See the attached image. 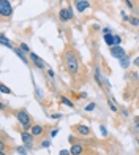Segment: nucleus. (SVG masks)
Instances as JSON below:
<instances>
[{"instance_id": "obj_34", "label": "nucleus", "mask_w": 139, "mask_h": 155, "mask_svg": "<svg viewBox=\"0 0 139 155\" xmlns=\"http://www.w3.org/2000/svg\"><path fill=\"white\" fill-rule=\"evenodd\" d=\"M5 147H7V146H5V142L0 141V152H5Z\"/></svg>"}, {"instance_id": "obj_19", "label": "nucleus", "mask_w": 139, "mask_h": 155, "mask_svg": "<svg viewBox=\"0 0 139 155\" xmlns=\"http://www.w3.org/2000/svg\"><path fill=\"white\" fill-rule=\"evenodd\" d=\"M16 152H18L19 155H29V149H27L24 144H22V146H18V147H16Z\"/></svg>"}, {"instance_id": "obj_20", "label": "nucleus", "mask_w": 139, "mask_h": 155, "mask_svg": "<svg viewBox=\"0 0 139 155\" xmlns=\"http://www.w3.org/2000/svg\"><path fill=\"white\" fill-rule=\"evenodd\" d=\"M40 146H41L43 149H48V147H51V141H49L48 138H44V139H41V142H40Z\"/></svg>"}, {"instance_id": "obj_6", "label": "nucleus", "mask_w": 139, "mask_h": 155, "mask_svg": "<svg viewBox=\"0 0 139 155\" xmlns=\"http://www.w3.org/2000/svg\"><path fill=\"white\" fill-rule=\"evenodd\" d=\"M29 55H30V60H32L33 66H36L38 70H46V62H44L40 55H36L35 52H30Z\"/></svg>"}, {"instance_id": "obj_29", "label": "nucleus", "mask_w": 139, "mask_h": 155, "mask_svg": "<svg viewBox=\"0 0 139 155\" xmlns=\"http://www.w3.org/2000/svg\"><path fill=\"white\" fill-rule=\"evenodd\" d=\"M0 87H2V92H3V93H11V89H10V87H7L5 84H2Z\"/></svg>"}, {"instance_id": "obj_28", "label": "nucleus", "mask_w": 139, "mask_h": 155, "mask_svg": "<svg viewBox=\"0 0 139 155\" xmlns=\"http://www.w3.org/2000/svg\"><path fill=\"white\" fill-rule=\"evenodd\" d=\"M100 131H101L103 136H108V130H106V127H104V125H100Z\"/></svg>"}, {"instance_id": "obj_8", "label": "nucleus", "mask_w": 139, "mask_h": 155, "mask_svg": "<svg viewBox=\"0 0 139 155\" xmlns=\"http://www.w3.org/2000/svg\"><path fill=\"white\" fill-rule=\"evenodd\" d=\"M125 49L122 48V46H112L111 48V57H114V59H122V57H125Z\"/></svg>"}, {"instance_id": "obj_25", "label": "nucleus", "mask_w": 139, "mask_h": 155, "mask_svg": "<svg viewBox=\"0 0 139 155\" xmlns=\"http://www.w3.org/2000/svg\"><path fill=\"white\" fill-rule=\"evenodd\" d=\"M120 14H122V19H123L125 22H130V19H131V16H130V14H126L125 11H122Z\"/></svg>"}, {"instance_id": "obj_17", "label": "nucleus", "mask_w": 139, "mask_h": 155, "mask_svg": "<svg viewBox=\"0 0 139 155\" xmlns=\"http://www.w3.org/2000/svg\"><path fill=\"white\" fill-rule=\"evenodd\" d=\"M112 35H114V33H112ZM112 35H103V40H104V43H106L109 48L114 46V37Z\"/></svg>"}, {"instance_id": "obj_13", "label": "nucleus", "mask_w": 139, "mask_h": 155, "mask_svg": "<svg viewBox=\"0 0 139 155\" xmlns=\"http://www.w3.org/2000/svg\"><path fill=\"white\" fill-rule=\"evenodd\" d=\"M95 81L100 87H104V76L101 75V71H100L98 66H95Z\"/></svg>"}, {"instance_id": "obj_9", "label": "nucleus", "mask_w": 139, "mask_h": 155, "mask_svg": "<svg viewBox=\"0 0 139 155\" xmlns=\"http://www.w3.org/2000/svg\"><path fill=\"white\" fill-rule=\"evenodd\" d=\"M74 7L77 13H84L87 8H90V2L88 0H74Z\"/></svg>"}, {"instance_id": "obj_41", "label": "nucleus", "mask_w": 139, "mask_h": 155, "mask_svg": "<svg viewBox=\"0 0 139 155\" xmlns=\"http://www.w3.org/2000/svg\"><path fill=\"white\" fill-rule=\"evenodd\" d=\"M138 146H139V139H138Z\"/></svg>"}, {"instance_id": "obj_24", "label": "nucleus", "mask_w": 139, "mask_h": 155, "mask_svg": "<svg viewBox=\"0 0 139 155\" xmlns=\"http://www.w3.org/2000/svg\"><path fill=\"white\" fill-rule=\"evenodd\" d=\"M101 32H103V35H112V29L111 27H103Z\"/></svg>"}, {"instance_id": "obj_16", "label": "nucleus", "mask_w": 139, "mask_h": 155, "mask_svg": "<svg viewBox=\"0 0 139 155\" xmlns=\"http://www.w3.org/2000/svg\"><path fill=\"white\" fill-rule=\"evenodd\" d=\"M60 103H62V104H65V106H68V108H74V103L71 101V100H70L68 97H65V95H62V97H60Z\"/></svg>"}, {"instance_id": "obj_30", "label": "nucleus", "mask_w": 139, "mask_h": 155, "mask_svg": "<svg viewBox=\"0 0 139 155\" xmlns=\"http://www.w3.org/2000/svg\"><path fill=\"white\" fill-rule=\"evenodd\" d=\"M51 119H54V120H59V119H62V114H60V113H54V114L51 116Z\"/></svg>"}, {"instance_id": "obj_15", "label": "nucleus", "mask_w": 139, "mask_h": 155, "mask_svg": "<svg viewBox=\"0 0 139 155\" xmlns=\"http://www.w3.org/2000/svg\"><path fill=\"white\" fill-rule=\"evenodd\" d=\"M0 43H2L3 46H7V48H10V49H13V48H14V44L11 43V41L8 40L7 37H5V33H0Z\"/></svg>"}, {"instance_id": "obj_23", "label": "nucleus", "mask_w": 139, "mask_h": 155, "mask_svg": "<svg viewBox=\"0 0 139 155\" xmlns=\"http://www.w3.org/2000/svg\"><path fill=\"white\" fill-rule=\"evenodd\" d=\"M19 48H21V49H22V51H24L25 54H30V48L27 46L25 43H21V44H19Z\"/></svg>"}, {"instance_id": "obj_37", "label": "nucleus", "mask_w": 139, "mask_h": 155, "mask_svg": "<svg viewBox=\"0 0 139 155\" xmlns=\"http://www.w3.org/2000/svg\"><path fill=\"white\" fill-rule=\"evenodd\" d=\"M133 65H136V66H139V57H136L135 60H133Z\"/></svg>"}, {"instance_id": "obj_27", "label": "nucleus", "mask_w": 139, "mask_h": 155, "mask_svg": "<svg viewBox=\"0 0 139 155\" xmlns=\"http://www.w3.org/2000/svg\"><path fill=\"white\" fill-rule=\"evenodd\" d=\"M46 73H48V78H49V79H54V76H55V73H54V70H51V68H48V70H46Z\"/></svg>"}, {"instance_id": "obj_40", "label": "nucleus", "mask_w": 139, "mask_h": 155, "mask_svg": "<svg viewBox=\"0 0 139 155\" xmlns=\"http://www.w3.org/2000/svg\"><path fill=\"white\" fill-rule=\"evenodd\" d=\"M0 155H7V152H0Z\"/></svg>"}, {"instance_id": "obj_3", "label": "nucleus", "mask_w": 139, "mask_h": 155, "mask_svg": "<svg viewBox=\"0 0 139 155\" xmlns=\"http://www.w3.org/2000/svg\"><path fill=\"white\" fill-rule=\"evenodd\" d=\"M0 16L2 18H11L13 16V7L8 0H0Z\"/></svg>"}, {"instance_id": "obj_39", "label": "nucleus", "mask_w": 139, "mask_h": 155, "mask_svg": "<svg viewBox=\"0 0 139 155\" xmlns=\"http://www.w3.org/2000/svg\"><path fill=\"white\" fill-rule=\"evenodd\" d=\"M136 128H139V117L136 119Z\"/></svg>"}, {"instance_id": "obj_11", "label": "nucleus", "mask_w": 139, "mask_h": 155, "mask_svg": "<svg viewBox=\"0 0 139 155\" xmlns=\"http://www.w3.org/2000/svg\"><path fill=\"white\" fill-rule=\"evenodd\" d=\"M30 133H32V135L35 136V138H40V136H43V135H44V127H43V125L35 124V125H32Z\"/></svg>"}, {"instance_id": "obj_2", "label": "nucleus", "mask_w": 139, "mask_h": 155, "mask_svg": "<svg viewBox=\"0 0 139 155\" xmlns=\"http://www.w3.org/2000/svg\"><path fill=\"white\" fill-rule=\"evenodd\" d=\"M14 117H16V120L19 122L21 128L24 130V131H30L32 130V119H30V116H29L27 111H24V109L16 111V113H14Z\"/></svg>"}, {"instance_id": "obj_33", "label": "nucleus", "mask_w": 139, "mask_h": 155, "mask_svg": "<svg viewBox=\"0 0 139 155\" xmlns=\"http://www.w3.org/2000/svg\"><path fill=\"white\" fill-rule=\"evenodd\" d=\"M59 155H71V152H70V151H65V149H62V151L59 152Z\"/></svg>"}, {"instance_id": "obj_12", "label": "nucleus", "mask_w": 139, "mask_h": 155, "mask_svg": "<svg viewBox=\"0 0 139 155\" xmlns=\"http://www.w3.org/2000/svg\"><path fill=\"white\" fill-rule=\"evenodd\" d=\"M70 152H71V155H82L84 154V147H82L79 142H74L73 146H71Z\"/></svg>"}, {"instance_id": "obj_1", "label": "nucleus", "mask_w": 139, "mask_h": 155, "mask_svg": "<svg viewBox=\"0 0 139 155\" xmlns=\"http://www.w3.org/2000/svg\"><path fill=\"white\" fill-rule=\"evenodd\" d=\"M62 60H63L65 70L68 71L71 76L79 75L81 62H79V59H77V55L74 54V51H71V49H65V52L62 55Z\"/></svg>"}, {"instance_id": "obj_32", "label": "nucleus", "mask_w": 139, "mask_h": 155, "mask_svg": "<svg viewBox=\"0 0 139 155\" xmlns=\"http://www.w3.org/2000/svg\"><path fill=\"white\" fill-rule=\"evenodd\" d=\"M120 113H122V116H123V117H130V113H128V109H122Z\"/></svg>"}, {"instance_id": "obj_22", "label": "nucleus", "mask_w": 139, "mask_h": 155, "mask_svg": "<svg viewBox=\"0 0 139 155\" xmlns=\"http://www.w3.org/2000/svg\"><path fill=\"white\" fill-rule=\"evenodd\" d=\"M130 24H131L133 27H139V18H138V16H131Z\"/></svg>"}, {"instance_id": "obj_36", "label": "nucleus", "mask_w": 139, "mask_h": 155, "mask_svg": "<svg viewBox=\"0 0 139 155\" xmlns=\"http://www.w3.org/2000/svg\"><path fill=\"white\" fill-rule=\"evenodd\" d=\"M57 133H59V128H54L52 131H51V136L54 138V136H57Z\"/></svg>"}, {"instance_id": "obj_14", "label": "nucleus", "mask_w": 139, "mask_h": 155, "mask_svg": "<svg viewBox=\"0 0 139 155\" xmlns=\"http://www.w3.org/2000/svg\"><path fill=\"white\" fill-rule=\"evenodd\" d=\"M131 65H133V63H131V60H130V55H125V57L120 59V66H122L123 70H128Z\"/></svg>"}, {"instance_id": "obj_21", "label": "nucleus", "mask_w": 139, "mask_h": 155, "mask_svg": "<svg viewBox=\"0 0 139 155\" xmlns=\"http://www.w3.org/2000/svg\"><path fill=\"white\" fill-rule=\"evenodd\" d=\"M114 46H120L122 44V37L120 35H117V33H114Z\"/></svg>"}, {"instance_id": "obj_5", "label": "nucleus", "mask_w": 139, "mask_h": 155, "mask_svg": "<svg viewBox=\"0 0 139 155\" xmlns=\"http://www.w3.org/2000/svg\"><path fill=\"white\" fill-rule=\"evenodd\" d=\"M21 138H22V144H24L27 149H32V147H33V141H35V136H33L30 131H24V130H22Z\"/></svg>"}, {"instance_id": "obj_38", "label": "nucleus", "mask_w": 139, "mask_h": 155, "mask_svg": "<svg viewBox=\"0 0 139 155\" xmlns=\"http://www.w3.org/2000/svg\"><path fill=\"white\" fill-rule=\"evenodd\" d=\"M131 79H135V81H138V73H133V75H131Z\"/></svg>"}, {"instance_id": "obj_18", "label": "nucleus", "mask_w": 139, "mask_h": 155, "mask_svg": "<svg viewBox=\"0 0 139 155\" xmlns=\"http://www.w3.org/2000/svg\"><path fill=\"white\" fill-rule=\"evenodd\" d=\"M108 106H109V109L111 111H112V113H119V106H117V104H115V101H114V100H108Z\"/></svg>"}, {"instance_id": "obj_31", "label": "nucleus", "mask_w": 139, "mask_h": 155, "mask_svg": "<svg viewBox=\"0 0 139 155\" xmlns=\"http://www.w3.org/2000/svg\"><path fill=\"white\" fill-rule=\"evenodd\" d=\"M125 3H126V7H128V8H131V10L135 8V3H133L131 0H125Z\"/></svg>"}, {"instance_id": "obj_7", "label": "nucleus", "mask_w": 139, "mask_h": 155, "mask_svg": "<svg viewBox=\"0 0 139 155\" xmlns=\"http://www.w3.org/2000/svg\"><path fill=\"white\" fill-rule=\"evenodd\" d=\"M73 128L76 130V133H79V135H82V136H90L92 135V128L88 125H85V124H79V125L73 127Z\"/></svg>"}, {"instance_id": "obj_4", "label": "nucleus", "mask_w": 139, "mask_h": 155, "mask_svg": "<svg viewBox=\"0 0 139 155\" xmlns=\"http://www.w3.org/2000/svg\"><path fill=\"white\" fill-rule=\"evenodd\" d=\"M74 18V13H73V8L68 7V8H60L59 11V19L62 21V22H70V21H73Z\"/></svg>"}, {"instance_id": "obj_35", "label": "nucleus", "mask_w": 139, "mask_h": 155, "mask_svg": "<svg viewBox=\"0 0 139 155\" xmlns=\"http://www.w3.org/2000/svg\"><path fill=\"white\" fill-rule=\"evenodd\" d=\"M35 95H38V98H43V95H41V92H40V89H35Z\"/></svg>"}, {"instance_id": "obj_10", "label": "nucleus", "mask_w": 139, "mask_h": 155, "mask_svg": "<svg viewBox=\"0 0 139 155\" xmlns=\"http://www.w3.org/2000/svg\"><path fill=\"white\" fill-rule=\"evenodd\" d=\"M13 51H14V54L18 55V57H19V59H21V60H22V62H24L25 65H30V62H29V59H27L25 52L22 51V49H21L19 46H14V48H13Z\"/></svg>"}, {"instance_id": "obj_26", "label": "nucleus", "mask_w": 139, "mask_h": 155, "mask_svg": "<svg viewBox=\"0 0 139 155\" xmlns=\"http://www.w3.org/2000/svg\"><path fill=\"white\" fill-rule=\"evenodd\" d=\"M95 108H97V104H95V103H88L87 106H85V111H88V113H90V111H93Z\"/></svg>"}]
</instances>
